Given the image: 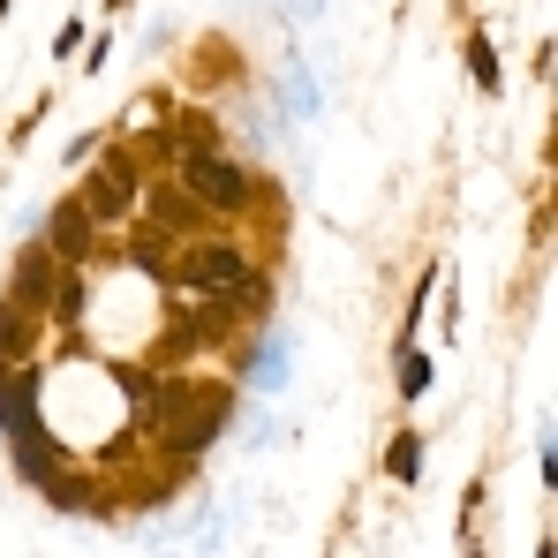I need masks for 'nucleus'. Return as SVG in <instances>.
Listing matches in <instances>:
<instances>
[{
    "label": "nucleus",
    "mask_w": 558,
    "mask_h": 558,
    "mask_svg": "<svg viewBox=\"0 0 558 558\" xmlns=\"http://www.w3.org/2000/svg\"><path fill=\"white\" fill-rule=\"evenodd\" d=\"M144 423L159 430V453L167 461H196L211 438L234 430V385H196V377L167 371L159 392H151V408H144Z\"/></svg>",
    "instance_id": "f257e3e1"
},
{
    "label": "nucleus",
    "mask_w": 558,
    "mask_h": 558,
    "mask_svg": "<svg viewBox=\"0 0 558 558\" xmlns=\"http://www.w3.org/2000/svg\"><path fill=\"white\" fill-rule=\"evenodd\" d=\"M174 182L211 211V219H250V204L265 196V182H257V167H242V159H227L219 144L211 151H174V167H167Z\"/></svg>",
    "instance_id": "f03ea898"
},
{
    "label": "nucleus",
    "mask_w": 558,
    "mask_h": 558,
    "mask_svg": "<svg viewBox=\"0 0 558 558\" xmlns=\"http://www.w3.org/2000/svg\"><path fill=\"white\" fill-rule=\"evenodd\" d=\"M84 211H92V227H129L136 219V196H144V167H136V151L121 144V136H98V167L84 174Z\"/></svg>",
    "instance_id": "7ed1b4c3"
},
{
    "label": "nucleus",
    "mask_w": 558,
    "mask_h": 558,
    "mask_svg": "<svg viewBox=\"0 0 558 558\" xmlns=\"http://www.w3.org/2000/svg\"><path fill=\"white\" fill-rule=\"evenodd\" d=\"M38 242L61 257V265H92L98 242H106V227H92V211H84V196L69 189V196H53L46 211H38Z\"/></svg>",
    "instance_id": "20e7f679"
},
{
    "label": "nucleus",
    "mask_w": 558,
    "mask_h": 558,
    "mask_svg": "<svg viewBox=\"0 0 558 558\" xmlns=\"http://www.w3.org/2000/svg\"><path fill=\"white\" fill-rule=\"evenodd\" d=\"M136 211H144V227H151V234H167V242L211 234V211H204V204H196V196H189L182 182H144Z\"/></svg>",
    "instance_id": "39448f33"
},
{
    "label": "nucleus",
    "mask_w": 558,
    "mask_h": 558,
    "mask_svg": "<svg viewBox=\"0 0 558 558\" xmlns=\"http://www.w3.org/2000/svg\"><path fill=\"white\" fill-rule=\"evenodd\" d=\"M61 272H69V265H61L46 242H31V250L15 257V272H8V302H23V310H46V302H53V279H61Z\"/></svg>",
    "instance_id": "423d86ee"
},
{
    "label": "nucleus",
    "mask_w": 558,
    "mask_h": 558,
    "mask_svg": "<svg viewBox=\"0 0 558 558\" xmlns=\"http://www.w3.org/2000/svg\"><path fill=\"white\" fill-rule=\"evenodd\" d=\"M287 371H294V363H287V340H279V332H265L257 348H242V355H234V377H242L250 392H279Z\"/></svg>",
    "instance_id": "0eeeda50"
},
{
    "label": "nucleus",
    "mask_w": 558,
    "mask_h": 558,
    "mask_svg": "<svg viewBox=\"0 0 558 558\" xmlns=\"http://www.w3.org/2000/svg\"><path fill=\"white\" fill-rule=\"evenodd\" d=\"M46 310H53V325H69V332L92 317V279H84V265H69V272L53 279V302H46Z\"/></svg>",
    "instance_id": "6e6552de"
},
{
    "label": "nucleus",
    "mask_w": 558,
    "mask_h": 558,
    "mask_svg": "<svg viewBox=\"0 0 558 558\" xmlns=\"http://www.w3.org/2000/svg\"><path fill=\"white\" fill-rule=\"evenodd\" d=\"M317 76H310V69H302V61H287V76H279V113H287V121H317Z\"/></svg>",
    "instance_id": "1a4fd4ad"
},
{
    "label": "nucleus",
    "mask_w": 558,
    "mask_h": 558,
    "mask_svg": "<svg viewBox=\"0 0 558 558\" xmlns=\"http://www.w3.org/2000/svg\"><path fill=\"white\" fill-rule=\"evenodd\" d=\"M31 332H38V310L0 302V355H8V363H31Z\"/></svg>",
    "instance_id": "9d476101"
},
{
    "label": "nucleus",
    "mask_w": 558,
    "mask_h": 558,
    "mask_svg": "<svg viewBox=\"0 0 558 558\" xmlns=\"http://www.w3.org/2000/svg\"><path fill=\"white\" fill-rule=\"evenodd\" d=\"M468 76H475V92L498 98V84H506V69H498V46H490V31H468Z\"/></svg>",
    "instance_id": "9b49d317"
},
{
    "label": "nucleus",
    "mask_w": 558,
    "mask_h": 558,
    "mask_svg": "<svg viewBox=\"0 0 558 558\" xmlns=\"http://www.w3.org/2000/svg\"><path fill=\"white\" fill-rule=\"evenodd\" d=\"M430 355H423V348H415V340H408V348H400V363H392V385H400V400H423V392H430Z\"/></svg>",
    "instance_id": "f8f14e48"
},
{
    "label": "nucleus",
    "mask_w": 558,
    "mask_h": 558,
    "mask_svg": "<svg viewBox=\"0 0 558 558\" xmlns=\"http://www.w3.org/2000/svg\"><path fill=\"white\" fill-rule=\"evenodd\" d=\"M385 475H392V483H415V475H423V430H400V438L385 446Z\"/></svg>",
    "instance_id": "ddd939ff"
},
{
    "label": "nucleus",
    "mask_w": 558,
    "mask_h": 558,
    "mask_svg": "<svg viewBox=\"0 0 558 558\" xmlns=\"http://www.w3.org/2000/svg\"><path fill=\"white\" fill-rule=\"evenodd\" d=\"M76 53H84V23H76V15H69V23H61V31H53V61H61V69H69V61H76Z\"/></svg>",
    "instance_id": "4468645a"
},
{
    "label": "nucleus",
    "mask_w": 558,
    "mask_h": 558,
    "mask_svg": "<svg viewBox=\"0 0 558 558\" xmlns=\"http://www.w3.org/2000/svg\"><path fill=\"white\" fill-rule=\"evenodd\" d=\"M76 61H84V76H98V69H106V61H113V38H92V46H84V53H76Z\"/></svg>",
    "instance_id": "2eb2a0df"
},
{
    "label": "nucleus",
    "mask_w": 558,
    "mask_h": 558,
    "mask_svg": "<svg viewBox=\"0 0 558 558\" xmlns=\"http://www.w3.org/2000/svg\"><path fill=\"white\" fill-rule=\"evenodd\" d=\"M536 558H558V544H551V536H544V544H536Z\"/></svg>",
    "instance_id": "dca6fc26"
},
{
    "label": "nucleus",
    "mask_w": 558,
    "mask_h": 558,
    "mask_svg": "<svg viewBox=\"0 0 558 558\" xmlns=\"http://www.w3.org/2000/svg\"><path fill=\"white\" fill-rule=\"evenodd\" d=\"M121 8H129V0H106V15H121Z\"/></svg>",
    "instance_id": "f3484780"
}]
</instances>
